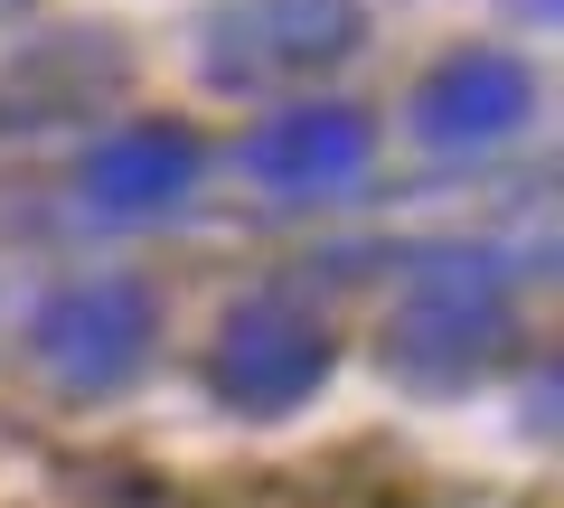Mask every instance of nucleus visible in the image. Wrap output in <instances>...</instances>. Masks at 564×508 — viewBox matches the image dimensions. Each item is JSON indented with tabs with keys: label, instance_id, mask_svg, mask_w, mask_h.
Wrapping results in <instances>:
<instances>
[{
	"label": "nucleus",
	"instance_id": "nucleus-1",
	"mask_svg": "<svg viewBox=\"0 0 564 508\" xmlns=\"http://www.w3.org/2000/svg\"><path fill=\"white\" fill-rule=\"evenodd\" d=\"M329 377V329L302 292H245L217 321V387L245 414H282Z\"/></svg>",
	"mask_w": 564,
	"mask_h": 508
},
{
	"label": "nucleus",
	"instance_id": "nucleus-2",
	"mask_svg": "<svg viewBox=\"0 0 564 508\" xmlns=\"http://www.w3.org/2000/svg\"><path fill=\"white\" fill-rule=\"evenodd\" d=\"M367 39L358 0H245L207 29V76L217 85H263L292 66H329Z\"/></svg>",
	"mask_w": 564,
	"mask_h": 508
},
{
	"label": "nucleus",
	"instance_id": "nucleus-3",
	"mask_svg": "<svg viewBox=\"0 0 564 508\" xmlns=\"http://www.w3.org/2000/svg\"><path fill=\"white\" fill-rule=\"evenodd\" d=\"M151 348V292L141 283H85L39 311V367L57 387H122Z\"/></svg>",
	"mask_w": 564,
	"mask_h": 508
},
{
	"label": "nucleus",
	"instance_id": "nucleus-4",
	"mask_svg": "<svg viewBox=\"0 0 564 508\" xmlns=\"http://www.w3.org/2000/svg\"><path fill=\"white\" fill-rule=\"evenodd\" d=\"M499 339H508V302H499V292H452V283L443 292H404L395 321L377 329V348L404 367V377H423V387L470 377Z\"/></svg>",
	"mask_w": 564,
	"mask_h": 508
},
{
	"label": "nucleus",
	"instance_id": "nucleus-5",
	"mask_svg": "<svg viewBox=\"0 0 564 508\" xmlns=\"http://www.w3.org/2000/svg\"><path fill=\"white\" fill-rule=\"evenodd\" d=\"M367 114L358 104H292V114H273L245 142V170H254L263 188H292V198H311V188H339L367 170Z\"/></svg>",
	"mask_w": 564,
	"mask_h": 508
},
{
	"label": "nucleus",
	"instance_id": "nucleus-6",
	"mask_svg": "<svg viewBox=\"0 0 564 508\" xmlns=\"http://www.w3.org/2000/svg\"><path fill=\"white\" fill-rule=\"evenodd\" d=\"M527 104H536V85H527V66L508 57H452L423 76L414 95V132L443 151H470V142H499V132H518Z\"/></svg>",
	"mask_w": 564,
	"mask_h": 508
},
{
	"label": "nucleus",
	"instance_id": "nucleus-7",
	"mask_svg": "<svg viewBox=\"0 0 564 508\" xmlns=\"http://www.w3.org/2000/svg\"><path fill=\"white\" fill-rule=\"evenodd\" d=\"M188 180H198V142H188L180 122H151V132L95 142L85 170H76V188H85L95 217H151V207L188 198Z\"/></svg>",
	"mask_w": 564,
	"mask_h": 508
},
{
	"label": "nucleus",
	"instance_id": "nucleus-8",
	"mask_svg": "<svg viewBox=\"0 0 564 508\" xmlns=\"http://www.w3.org/2000/svg\"><path fill=\"white\" fill-rule=\"evenodd\" d=\"M0 10H10V0H0Z\"/></svg>",
	"mask_w": 564,
	"mask_h": 508
}]
</instances>
